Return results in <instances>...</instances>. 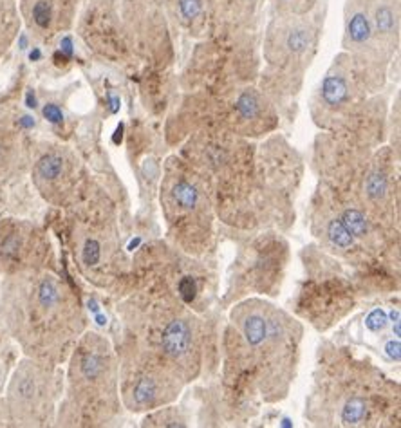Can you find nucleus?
Listing matches in <instances>:
<instances>
[{"label": "nucleus", "mask_w": 401, "mask_h": 428, "mask_svg": "<svg viewBox=\"0 0 401 428\" xmlns=\"http://www.w3.org/2000/svg\"><path fill=\"white\" fill-rule=\"evenodd\" d=\"M0 315L28 358L60 365L85 333V315L69 284L45 268L8 275Z\"/></svg>", "instance_id": "obj_1"}, {"label": "nucleus", "mask_w": 401, "mask_h": 428, "mask_svg": "<svg viewBox=\"0 0 401 428\" xmlns=\"http://www.w3.org/2000/svg\"><path fill=\"white\" fill-rule=\"evenodd\" d=\"M228 367L255 385L266 401L282 399L295 378L302 326L261 298L239 304L226 333Z\"/></svg>", "instance_id": "obj_2"}, {"label": "nucleus", "mask_w": 401, "mask_h": 428, "mask_svg": "<svg viewBox=\"0 0 401 428\" xmlns=\"http://www.w3.org/2000/svg\"><path fill=\"white\" fill-rule=\"evenodd\" d=\"M125 307L129 338L123 349L160 363L184 385L195 380L203 365V333L188 307L169 293L149 302L131 298Z\"/></svg>", "instance_id": "obj_3"}, {"label": "nucleus", "mask_w": 401, "mask_h": 428, "mask_svg": "<svg viewBox=\"0 0 401 428\" xmlns=\"http://www.w3.org/2000/svg\"><path fill=\"white\" fill-rule=\"evenodd\" d=\"M336 361L318 363L305 416L324 427H371L380 425L394 409L398 389L367 361L353 363L334 349Z\"/></svg>", "instance_id": "obj_4"}, {"label": "nucleus", "mask_w": 401, "mask_h": 428, "mask_svg": "<svg viewBox=\"0 0 401 428\" xmlns=\"http://www.w3.org/2000/svg\"><path fill=\"white\" fill-rule=\"evenodd\" d=\"M67 385L58 409V423L102 427L120 410V369L111 341L83 333L67 358Z\"/></svg>", "instance_id": "obj_5"}, {"label": "nucleus", "mask_w": 401, "mask_h": 428, "mask_svg": "<svg viewBox=\"0 0 401 428\" xmlns=\"http://www.w3.org/2000/svg\"><path fill=\"white\" fill-rule=\"evenodd\" d=\"M161 210L170 235L190 254H201L212 237L213 203L190 163L172 157L161 185Z\"/></svg>", "instance_id": "obj_6"}, {"label": "nucleus", "mask_w": 401, "mask_h": 428, "mask_svg": "<svg viewBox=\"0 0 401 428\" xmlns=\"http://www.w3.org/2000/svg\"><path fill=\"white\" fill-rule=\"evenodd\" d=\"M320 24L310 15H277L264 36L268 73L281 85L299 91L305 69L316 54Z\"/></svg>", "instance_id": "obj_7"}, {"label": "nucleus", "mask_w": 401, "mask_h": 428, "mask_svg": "<svg viewBox=\"0 0 401 428\" xmlns=\"http://www.w3.org/2000/svg\"><path fill=\"white\" fill-rule=\"evenodd\" d=\"M367 85L345 51L334 58L311 98V116L320 128L338 132L365 117Z\"/></svg>", "instance_id": "obj_8"}, {"label": "nucleus", "mask_w": 401, "mask_h": 428, "mask_svg": "<svg viewBox=\"0 0 401 428\" xmlns=\"http://www.w3.org/2000/svg\"><path fill=\"white\" fill-rule=\"evenodd\" d=\"M58 365L25 358L8 385V410L15 425L45 427L56 419V401L62 394Z\"/></svg>", "instance_id": "obj_9"}, {"label": "nucleus", "mask_w": 401, "mask_h": 428, "mask_svg": "<svg viewBox=\"0 0 401 428\" xmlns=\"http://www.w3.org/2000/svg\"><path fill=\"white\" fill-rule=\"evenodd\" d=\"M118 369L121 403L131 412L161 409L175 401L184 387V381L170 370L129 349L118 350Z\"/></svg>", "instance_id": "obj_10"}, {"label": "nucleus", "mask_w": 401, "mask_h": 428, "mask_svg": "<svg viewBox=\"0 0 401 428\" xmlns=\"http://www.w3.org/2000/svg\"><path fill=\"white\" fill-rule=\"evenodd\" d=\"M342 47L362 74L369 93H380L385 85L392 54L378 38L362 0H345L343 4Z\"/></svg>", "instance_id": "obj_11"}, {"label": "nucleus", "mask_w": 401, "mask_h": 428, "mask_svg": "<svg viewBox=\"0 0 401 428\" xmlns=\"http://www.w3.org/2000/svg\"><path fill=\"white\" fill-rule=\"evenodd\" d=\"M76 237L78 264L82 271L98 286H107V280L112 278V273L120 269L121 244L118 235L116 223L103 219L100 223H83L74 229Z\"/></svg>", "instance_id": "obj_12"}, {"label": "nucleus", "mask_w": 401, "mask_h": 428, "mask_svg": "<svg viewBox=\"0 0 401 428\" xmlns=\"http://www.w3.org/2000/svg\"><path fill=\"white\" fill-rule=\"evenodd\" d=\"M82 168L65 148H49L33 163V183L51 205L63 206L76 194Z\"/></svg>", "instance_id": "obj_13"}, {"label": "nucleus", "mask_w": 401, "mask_h": 428, "mask_svg": "<svg viewBox=\"0 0 401 428\" xmlns=\"http://www.w3.org/2000/svg\"><path fill=\"white\" fill-rule=\"evenodd\" d=\"M45 249V237L39 228L24 221H0V268L8 275L42 268L40 257Z\"/></svg>", "instance_id": "obj_14"}, {"label": "nucleus", "mask_w": 401, "mask_h": 428, "mask_svg": "<svg viewBox=\"0 0 401 428\" xmlns=\"http://www.w3.org/2000/svg\"><path fill=\"white\" fill-rule=\"evenodd\" d=\"M275 112L266 94L253 87L241 89L233 100L232 131L237 136H261L275 128Z\"/></svg>", "instance_id": "obj_15"}, {"label": "nucleus", "mask_w": 401, "mask_h": 428, "mask_svg": "<svg viewBox=\"0 0 401 428\" xmlns=\"http://www.w3.org/2000/svg\"><path fill=\"white\" fill-rule=\"evenodd\" d=\"M378 38L394 56L401 38V0H362Z\"/></svg>", "instance_id": "obj_16"}, {"label": "nucleus", "mask_w": 401, "mask_h": 428, "mask_svg": "<svg viewBox=\"0 0 401 428\" xmlns=\"http://www.w3.org/2000/svg\"><path fill=\"white\" fill-rule=\"evenodd\" d=\"M179 24L190 33L201 34L206 25L208 0H172Z\"/></svg>", "instance_id": "obj_17"}, {"label": "nucleus", "mask_w": 401, "mask_h": 428, "mask_svg": "<svg viewBox=\"0 0 401 428\" xmlns=\"http://www.w3.org/2000/svg\"><path fill=\"white\" fill-rule=\"evenodd\" d=\"M22 152L15 142L13 132L0 134V183H4L10 177L19 174L24 168Z\"/></svg>", "instance_id": "obj_18"}, {"label": "nucleus", "mask_w": 401, "mask_h": 428, "mask_svg": "<svg viewBox=\"0 0 401 428\" xmlns=\"http://www.w3.org/2000/svg\"><path fill=\"white\" fill-rule=\"evenodd\" d=\"M320 0H271L277 15H311Z\"/></svg>", "instance_id": "obj_19"}, {"label": "nucleus", "mask_w": 401, "mask_h": 428, "mask_svg": "<svg viewBox=\"0 0 401 428\" xmlns=\"http://www.w3.org/2000/svg\"><path fill=\"white\" fill-rule=\"evenodd\" d=\"M31 15H33V22L36 27H40V30H49V25L53 22V4L49 0H39L33 5Z\"/></svg>", "instance_id": "obj_20"}, {"label": "nucleus", "mask_w": 401, "mask_h": 428, "mask_svg": "<svg viewBox=\"0 0 401 428\" xmlns=\"http://www.w3.org/2000/svg\"><path fill=\"white\" fill-rule=\"evenodd\" d=\"M237 4H235V10L237 13H244V15H252L253 8L257 5V0H235Z\"/></svg>", "instance_id": "obj_21"}, {"label": "nucleus", "mask_w": 401, "mask_h": 428, "mask_svg": "<svg viewBox=\"0 0 401 428\" xmlns=\"http://www.w3.org/2000/svg\"><path fill=\"white\" fill-rule=\"evenodd\" d=\"M44 114H45V117H49V120H51V122H60V120H62V114H60V111L54 107V105H47V107H45V111H44Z\"/></svg>", "instance_id": "obj_22"}]
</instances>
